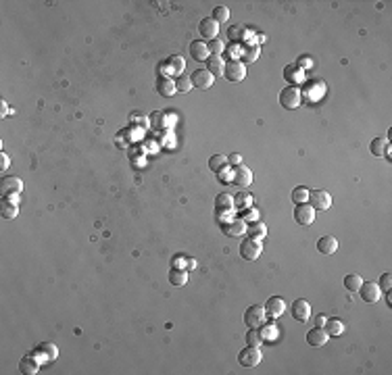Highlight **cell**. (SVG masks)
Masks as SVG:
<instances>
[{
  "label": "cell",
  "mask_w": 392,
  "mask_h": 375,
  "mask_svg": "<svg viewBox=\"0 0 392 375\" xmlns=\"http://www.w3.org/2000/svg\"><path fill=\"white\" fill-rule=\"evenodd\" d=\"M294 221L298 225H311L315 221V209L303 202V205H296L294 207Z\"/></svg>",
  "instance_id": "9c48e42d"
},
{
  "label": "cell",
  "mask_w": 392,
  "mask_h": 375,
  "mask_svg": "<svg viewBox=\"0 0 392 375\" xmlns=\"http://www.w3.org/2000/svg\"><path fill=\"white\" fill-rule=\"evenodd\" d=\"M261 242L259 240H253V238H246L242 240V244H240V257L244 261H255L261 257Z\"/></svg>",
  "instance_id": "52a82bcc"
},
{
  "label": "cell",
  "mask_w": 392,
  "mask_h": 375,
  "mask_svg": "<svg viewBox=\"0 0 392 375\" xmlns=\"http://www.w3.org/2000/svg\"><path fill=\"white\" fill-rule=\"evenodd\" d=\"M175 90L177 92H190V90H192V79L186 77V75H177Z\"/></svg>",
  "instance_id": "8d00e7d4"
},
{
  "label": "cell",
  "mask_w": 392,
  "mask_h": 375,
  "mask_svg": "<svg viewBox=\"0 0 392 375\" xmlns=\"http://www.w3.org/2000/svg\"><path fill=\"white\" fill-rule=\"evenodd\" d=\"M261 359H263L261 350L255 348V346H248V344H246V348L238 354V363L242 365V367H257V365L261 363Z\"/></svg>",
  "instance_id": "ba28073f"
},
{
  "label": "cell",
  "mask_w": 392,
  "mask_h": 375,
  "mask_svg": "<svg viewBox=\"0 0 392 375\" xmlns=\"http://www.w3.org/2000/svg\"><path fill=\"white\" fill-rule=\"evenodd\" d=\"M284 77L288 79V82H298V79H300V69H298V65H288V67L284 69Z\"/></svg>",
  "instance_id": "f35d334b"
},
{
  "label": "cell",
  "mask_w": 392,
  "mask_h": 375,
  "mask_svg": "<svg viewBox=\"0 0 392 375\" xmlns=\"http://www.w3.org/2000/svg\"><path fill=\"white\" fill-rule=\"evenodd\" d=\"M229 163H227V157L225 155H213L209 159V169L213 171V173H221L225 167H227Z\"/></svg>",
  "instance_id": "484cf974"
},
{
  "label": "cell",
  "mask_w": 392,
  "mask_h": 375,
  "mask_svg": "<svg viewBox=\"0 0 392 375\" xmlns=\"http://www.w3.org/2000/svg\"><path fill=\"white\" fill-rule=\"evenodd\" d=\"M23 190V181L19 177H13V175H4L0 179V194L4 198H13V194H19V192Z\"/></svg>",
  "instance_id": "8992f818"
},
{
  "label": "cell",
  "mask_w": 392,
  "mask_h": 375,
  "mask_svg": "<svg viewBox=\"0 0 392 375\" xmlns=\"http://www.w3.org/2000/svg\"><path fill=\"white\" fill-rule=\"evenodd\" d=\"M215 207H217V213L229 211V209L234 207V196H229V194H219V196L215 198Z\"/></svg>",
  "instance_id": "f546056e"
},
{
  "label": "cell",
  "mask_w": 392,
  "mask_h": 375,
  "mask_svg": "<svg viewBox=\"0 0 392 375\" xmlns=\"http://www.w3.org/2000/svg\"><path fill=\"white\" fill-rule=\"evenodd\" d=\"M265 319H267V313H265V307H261V305H250L244 313V323L248 327H255V329L263 327Z\"/></svg>",
  "instance_id": "6da1fadb"
},
{
  "label": "cell",
  "mask_w": 392,
  "mask_h": 375,
  "mask_svg": "<svg viewBox=\"0 0 392 375\" xmlns=\"http://www.w3.org/2000/svg\"><path fill=\"white\" fill-rule=\"evenodd\" d=\"M227 36L232 38V40H240V38H238V36H240V27H232V29L227 32Z\"/></svg>",
  "instance_id": "b9f144b4"
},
{
  "label": "cell",
  "mask_w": 392,
  "mask_h": 375,
  "mask_svg": "<svg viewBox=\"0 0 392 375\" xmlns=\"http://www.w3.org/2000/svg\"><path fill=\"white\" fill-rule=\"evenodd\" d=\"M259 58V46H246L244 53H242V63L248 65V63H255Z\"/></svg>",
  "instance_id": "e575fe53"
},
{
  "label": "cell",
  "mask_w": 392,
  "mask_h": 375,
  "mask_svg": "<svg viewBox=\"0 0 392 375\" xmlns=\"http://www.w3.org/2000/svg\"><path fill=\"white\" fill-rule=\"evenodd\" d=\"M207 71H209V73H213V77H215V75H224V71H225L224 58L211 54V56L207 58Z\"/></svg>",
  "instance_id": "7402d4cb"
},
{
  "label": "cell",
  "mask_w": 392,
  "mask_h": 375,
  "mask_svg": "<svg viewBox=\"0 0 392 375\" xmlns=\"http://www.w3.org/2000/svg\"><path fill=\"white\" fill-rule=\"evenodd\" d=\"M198 32H200V36H203L205 40H215L217 38V34H219V23L215 21L213 17H205L203 21L198 23Z\"/></svg>",
  "instance_id": "4fadbf2b"
},
{
  "label": "cell",
  "mask_w": 392,
  "mask_h": 375,
  "mask_svg": "<svg viewBox=\"0 0 392 375\" xmlns=\"http://www.w3.org/2000/svg\"><path fill=\"white\" fill-rule=\"evenodd\" d=\"M246 234H248V238H253V240H263L265 236H267V225L265 223H261V221H257V223H250V225L246 227Z\"/></svg>",
  "instance_id": "cb8c5ba5"
},
{
  "label": "cell",
  "mask_w": 392,
  "mask_h": 375,
  "mask_svg": "<svg viewBox=\"0 0 392 375\" xmlns=\"http://www.w3.org/2000/svg\"><path fill=\"white\" fill-rule=\"evenodd\" d=\"M369 148H371V155L374 157H384L386 150H388V140L386 138H374Z\"/></svg>",
  "instance_id": "4316f807"
},
{
  "label": "cell",
  "mask_w": 392,
  "mask_h": 375,
  "mask_svg": "<svg viewBox=\"0 0 392 375\" xmlns=\"http://www.w3.org/2000/svg\"><path fill=\"white\" fill-rule=\"evenodd\" d=\"M221 231L229 238H240L246 234V223L242 219H229L225 223H221Z\"/></svg>",
  "instance_id": "8fae6325"
},
{
  "label": "cell",
  "mask_w": 392,
  "mask_h": 375,
  "mask_svg": "<svg viewBox=\"0 0 392 375\" xmlns=\"http://www.w3.org/2000/svg\"><path fill=\"white\" fill-rule=\"evenodd\" d=\"M290 313H292V317H294L298 323H305V321H309V317H311V305H309L307 300L298 298V300L292 302V307H290Z\"/></svg>",
  "instance_id": "7c38bea8"
},
{
  "label": "cell",
  "mask_w": 392,
  "mask_h": 375,
  "mask_svg": "<svg viewBox=\"0 0 392 375\" xmlns=\"http://www.w3.org/2000/svg\"><path fill=\"white\" fill-rule=\"evenodd\" d=\"M328 340H330V336H328V331L324 327H313L307 333V344H309V346H315V348L326 346Z\"/></svg>",
  "instance_id": "e0dca14e"
},
{
  "label": "cell",
  "mask_w": 392,
  "mask_h": 375,
  "mask_svg": "<svg viewBox=\"0 0 392 375\" xmlns=\"http://www.w3.org/2000/svg\"><path fill=\"white\" fill-rule=\"evenodd\" d=\"M224 77L227 79V82H242V79L246 77V65L242 63V60H229V63H225V71H224Z\"/></svg>",
  "instance_id": "3957f363"
},
{
  "label": "cell",
  "mask_w": 392,
  "mask_h": 375,
  "mask_svg": "<svg viewBox=\"0 0 392 375\" xmlns=\"http://www.w3.org/2000/svg\"><path fill=\"white\" fill-rule=\"evenodd\" d=\"M357 292L361 294V298H363V302H367V305H376L382 298V290L376 281H363Z\"/></svg>",
  "instance_id": "277c9868"
},
{
  "label": "cell",
  "mask_w": 392,
  "mask_h": 375,
  "mask_svg": "<svg viewBox=\"0 0 392 375\" xmlns=\"http://www.w3.org/2000/svg\"><path fill=\"white\" fill-rule=\"evenodd\" d=\"M207 48H209V54H213V56H221V53L225 50V44L221 42L219 38H215V40H211V42H207Z\"/></svg>",
  "instance_id": "d590c367"
},
{
  "label": "cell",
  "mask_w": 392,
  "mask_h": 375,
  "mask_svg": "<svg viewBox=\"0 0 392 375\" xmlns=\"http://www.w3.org/2000/svg\"><path fill=\"white\" fill-rule=\"evenodd\" d=\"M184 67H186V63H184V58H182V56H171V58H169V73L182 75Z\"/></svg>",
  "instance_id": "836d02e7"
},
{
  "label": "cell",
  "mask_w": 392,
  "mask_h": 375,
  "mask_svg": "<svg viewBox=\"0 0 392 375\" xmlns=\"http://www.w3.org/2000/svg\"><path fill=\"white\" fill-rule=\"evenodd\" d=\"M190 54H192L194 60H207L211 56L209 48H207V42H203V40H194V42L190 44Z\"/></svg>",
  "instance_id": "ac0fdd59"
},
{
  "label": "cell",
  "mask_w": 392,
  "mask_h": 375,
  "mask_svg": "<svg viewBox=\"0 0 392 375\" xmlns=\"http://www.w3.org/2000/svg\"><path fill=\"white\" fill-rule=\"evenodd\" d=\"M38 350H40V352H46V359H48V361H55V359H56V354H58L56 346H55V344H50V342L40 344V348H38Z\"/></svg>",
  "instance_id": "74e56055"
},
{
  "label": "cell",
  "mask_w": 392,
  "mask_h": 375,
  "mask_svg": "<svg viewBox=\"0 0 392 375\" xmlns=\"http://www.w3.org/2000/svg\"><path fill=\"white\" fill-rule=\"evenodd\" d=\"M157 92L161 96H173L177 90H175V84L169 77H159L157 79Z\"/></svg>",
  "instance_id": "603a6c76"
},
{
  "label": "cell",
  "mask_w": 392,
  "mask_h": 375,
  "mask_svg": "<svg viewBox=\"0 0 392 375\" xmlns=\"http://www.w3.org/2000/svg\"><path fill=\"white\" fill-rule=\"evenodd\" d=\"M232 181L238 188H248L253 184V171H250L246 165H236L232 171Z\"/></svg>",
  "instance_id": "30bf717a"
},
{
  "label": "cell",
  "mask_w": 392,
  "mask_h": 375,
  "mask_svg": "<svg viewBox=\"0 0 392 375\" xmlns=\"http://www.w3.org/2000/svg\"><path fill=\"white\" fill-rule=\"evenodd\" d=\"M324 329L328 331L330 338H338V336H342V333H344V321L342 319H336V317L334 319H328Z\"/></svg>",
  "instance_id": "ffe728a7"
},
{
  "label": "cell",
  "mask_w": 392,
  "mask_h": 375,
  "mask_svg": "<svg viewBox=\"0 0 392 375\" xmlns=\"http://www.w3.org/2000/svg\"><path fill=\"white\" fill-rule=\"evenodd\" d=\"M169 283L175 288H182L188 283V269H182V267H173L171 271H169Z\"/></svg>",
  "instance_id": "d6986e66"
},
{
  "label": "cell",
  "mask_w": 392,
  "mask_h": 375,
  "mask_svg": "<svg viewBox=\"0 0 392 375\" xmlns=\"http://www.w3.org/2000/svg\"><path fill=\"white\" fill-rule=\"evenodd\" d=\"M290 198H292L294 205H303V202H307V198H309V190H307L305 186H298V188L292 190Z\"/></svg>",
  "instance_id": "1f68e13d"
},
{
  "label": "cell",
  "mask_w": 392,
  "mask_h": 375,
  "mask_svg": "<svg viewBox=\"0 0 392 375\" xmlns=\"http://www.w3.org/2000/svg\"><path fill=\"white\" fill-rule=\"evenodd\" d=\"M227 163H232V165H240V155H238V153H234V155H229V159H227Z\"/></svg>",
  "instance_id": "7bdbcfd3"
},
{
  "label": "cell",
  "mask_w": 392,
  "mask_h": 375,
  "mask_svg": "<svg viewBox=\"0 0 392 375\" xmlns=\"http://www.w3.org/2000/svg\"><path fill=\"white\" fill-rule=\"evenodd\" d=\"M307 202H311V207L315 211H328L332 207V196L326 190H309Z\"/></svg>",
  "instance_id": "5b68a950"
},
{
  "label": "cell",
  "mask_w": 392,
  "mask_h": 375,
  "mask_svg": "<svg viewBox=\"0 0 392 375\" xmlns=\"http://www.w3.org/2000/svg\"><path fill=\"white\" fill-rule=\"evenodd\" d=\"M284 311H286V302H284V298H282V296H271V298L267 300V305H265V313H267V317L278 319V317H282V315H284Z\"/></svg>",
  "instance_id": "5bb4252c"
},
{
  "label": "cell",
  "mask_w": 392,
  "mask_h": 375,
  "mask_svg": "<svg viewBox=\"0 0 392 375\" xmlns=\"http://www.w3.org/2000/svg\"><path fill=\"white\" fill-rule=\"evenodd\" d=\"M234 207L236 209H240V211H244V209H250L253 207V196L248 194V192H240L238 196H234Z\"/></svg>",
  "instance_id": "83f0119b"
},
{
  "label": "cell",
  "mask_w": 392,
  "mask_h": 375,
  "mask_svg": "<svg viewBox=\"0 0 392 375\" xmlns=\"http://www.w3.org/2000/svg\"><path fill=\"white\" fill-rule=\"evenodd\" d=\"M8 163H11V159H8V155L0 153V171H6V169H8Z\"/></svg>",
  "instance_id": "60d3db41"
},
{
  "label": "cell",
  "mask_w": 392,
  "mask_h": 375,
  "mask_svg": "<svg viewBox=\"0 0 392 375\" xmlns=\"http://www.w3.org/2000/svg\"><path fill=\"white\" fill-rule=\"evenodd\" d=\"M0 115H2V117H6V115H8V107H6L4 100H0Z\"/></svg>",
  "instance_id": "ee69618b"
},
{
  "label": "cell",
  "mask_w": 392,
  "mask_h": 375,
  "mask_svg": "<svg viewBox=\"0 0 392 375\" xmlns=\"http://www.w3.org/2000/svg\"><path fill=\"white\" fill-rule=\"evenodd\" d=\"M246 344H248V346H255V348H259L261 344H263V336L259 333V329L250 327V329L246 331Z\"/></svg>",
  "instance_id": "d6a6232c"
},
{
  "label": "cell",
  "mask_w": 392,
  "mask_h": 375,
  "mask_svg": "<svg viewBox=\"0 0 392 375\" xmlns=\"http://www.w3.org/2000/svg\"><path fill=\"white\" fill-rule=\"evenodd\" d=\"M317 250H319V255H326V257L336 255V250H338V240H336L334 236H321V238L317 240Z\"/></svg>",
  "instance_id": "2e32d148"
},
{
  "label": "cell",
  "mask_w": 392,
  "mask_h": 375,
  "mask_svg": "<svg viewBox=\"0 0 392 375\" xmlns=\"http://www.w3.org/2000/svg\"><path fill=\"white\" fill-rule=\"evenodd\" d=\"M361 283H363V279H361L359 273H348V275L344 277V288L348 292H357L361 288Z\"/></svg>",
  "instance_id": "f1b7e54d"
},
{
  "label": "cell",
  "mask_w": 392,
  "mask_h": 375,
  "mask_svg": "<svg viewBox=\"0 0 392 375\" xmlns=\"http://www.w3.org/2000/svg\"><path fill=\"white\" fill-rule=\"evenodd\" d=\"M19 371H21L23 375H36L38 373V361L34 354H27V357L21 359V363H19Z\"/></svg>",
  "instance_id": "44dd1931"
},
{
  "label": "cell",
  "mask_w": 392,
  "mask_h": 375,
  "mask_svg": "<svg viewBox=\"0 0 392 375\" xmlns=\"http://www.w3.org/2000/svg\"><path fill=\"white\" fill-rule=\"evenodd\" d=\"M211 17H213L217 23H227L229 21V8L224 6V4H219V6L213 8V15H211Z\"/></svg>",
  "instance_id": "4dcf8cb0"
},
{
  "label": "cell",
  "mask_w": 392,
  "mask_h": 375,
  "mask_svg": "<svg viewBox=\"0 0 392 375\" xmlns=\"http://www.w3.org/2000/svg\"><path fill=\"white\" fill-rule=\"evenodd\" d=\"M300 100H303V96H300V90L296 86H286L282 92H280V105H282L284 108H288V110L298 108Z\"/></svg>",
  "instance_id": "7a4b0ae2"
},
{
  "label": "cell",
  "mask_w": 392,
  "mask_h": 375,
  "mask_svg": "<svg viewBox=\"0 0 392 375\" xmlns=\"http://www.w3.org/2000/svg\"><path fill=\"white\" fill-rule=\"evenodd\" d=\"M190 79H192V86H196L200 90H209L211 86H213V82H215L213 73H209L207 69H196Z\"/></svg>",
  "instance_id": "9a60e30c"
},
{
  "label": "cell",
  "mask_w": 392,
  "mask_h": 375,
  "mask_svg": "<svg viewBox=\"0 0 392 375\" xmlns=\"http://www.w3.org/2000/svg\"><path fill=\"white\" fill-rule=\"evenodd\" d=\"M390 283H392V277H390V273H384V275L380 277L378 286H380V290H382V292H390Z\"/></svg>",
  "instance_id": "ab89813d"
},
{
  "label": "cell",
  "mask_w": 392,
  "mask_h": 375,
  "mask_svg": "<svg viewBox=\"0 0 392 375\" xmlns=\"http://www.w3.org/2000/svg\"><path fill=\"white\" fill-rule=\"evenodd\" d=\"M17 213H19V207L15 205L11 198H8V200L4 198L2 205H0V215H2V219H15Z\"/></svg>",
  "instance_id": "d4e9b609"
},
{
  "label": "cell",
  "mask_w": 392,
  "mask_h": 375,
  "mask_svg": "<svg viewBox=\"0 0 392 375\" xmlns=\"http://www.w3.org/2000/svg\"><path fill=\"white\" fill-rule=\"evenodd\" d=\"M326 321H328V319H326V315H319V317L315 319V325H317V327H324V325H326Z\"/></svg>",
  "instance_id": "f6af8a7d"
}]
</instances>
